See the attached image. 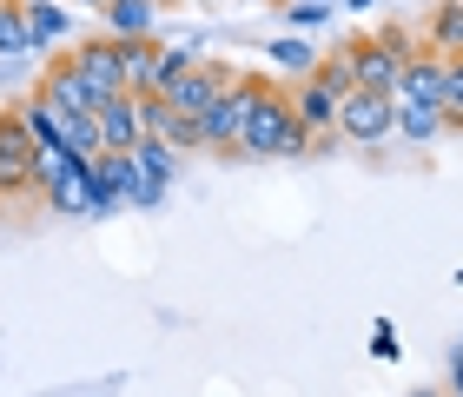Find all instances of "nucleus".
<instances>
[{"instance_id":"nucleus-27","label":"nucleus","mask_w":463,"mask_h":397,"mask_svg":"<svg viewBox=\"0 0 463 397\" xmlns=\"http://www.w3.org/2000/svg\"><path fill=\"white\" fill-rule=\"evenodd\" d=\"M80 7H107V0H80Z\"/></svg>"},{"instance_id":"nucleus-18","label":"nucleus","mask_w":463,"mask_h":397,"mask_svg":"<svg viewBox=\"0 0 463 397\" xmlns=\"http://www.w3.org/2000/svg\"><path fill=\"white\" fill-rule=\"evenodd\" d=\"M20 119H27V133H33L40 146H67V113H60V107H47L40 93H27V99H20Z\"/></svg>"},{"instance_id":"nucleus-24","label":"nucleus","mask_w":463,"mask_h":397,"mask_svg":"<svg viewBox=\"0 0 463 397\" xmlns=\"http://www.w3.org/2000/svg\"><path fill=\"white\" fill-rule=\"evenodd\" d=\"M291 20H298V27H325V20H331V0H291Z\"/></svg>"},{"instance_id":"nucleus-14","label":"nucleus","mask_w":463,"mask_h":397,"mask_svg":"<svg viewBox=\"0 0 463 397\" xmlns=\"http://www.w3.org/2000/svg\"><path fill=\"white\" fill-rule=\"evenodd\" d=\"M146 133H139V99H113V107H99V146L107 153H133Z\"/></svg>"},{"instance_id":"nucleus-9","label":"nucleus","mask_w":463,"mask_h":397,"mask_svg":"<svg viewBox=\"0 0 463 397\" xmlns=\"http://www.w3.org/2000/svg\"><path fill=\"white\" fill-rule=\"evenodd\" d=\"M33 93L47 99V107H60V113H99V107H107V99L87 87V73L73 67V53H67V47L47 60V73H40V87H33Z\"/></svg>"},{"instance_id":"nucleus-12","label":"nucleus","mask_w":463,"mask_h":397,"mask_svg":"<svg viewBox=\"0 0 463 397\" xmlns=\"http://www.w3.org/2000/svg\"><path fill=\"white\" fill-rule=\"evenodd\" d=\"M133 165H139V193H133V205H159L165 185H173V146L139 139V146H133Z\"/></svg>"},{"instance_id":"nucleus-7","label":"nucleus","mask_w":463,"mask_h":397,"mask_svg":"<svg viewBox=\"0 0 463 397\" xmlns=\"http://www.w3.org/2000/svg\"><path fill=\"white\" fill-rule=\"evenodd\" d=\"M338 133L351 146H377L397 133V99L391 93H371V87H351L345 107H338Z\"/></svg>"},{"instance_id":"nucleus-5","label":"nucleus","mask_w":463,"mask_h":397,"mask_svg":"<svg viewBox=\"0 0 463 397\" xmlns=\"http://www.w3.org/2000/svg\"><path fill=\"white\" fill-rule=\"evenodd\" d=\"M0 199H40V139L20 107H0Z\"/></svg>"},{"instance_id":"nucleus-2","label":"nucleus","mask_w":463,"mask_h":397,"mask_svg":"<svg viewBox=\"0 0 463 397\" xmlns=\"http://www.w3.org/2000/svg\"><path fill=\"white\" fill-rule=\"evenodd\" d=\"M357 87V73H351V53L345 47H331L318 67H311L298 87H285L291 93V107H298V119L311 133H338V107H345V93Z\"/></svg>"},{"instance_id":"nucleus-11","label":"nucleus","mask_w":463,"mask_h":397,"mask_svg":"<svg viewBox=\"0 0 463 397\" xmlns=\"http://www.w3.org/2000/svg\"><path fill=\"white\" fill-rule=\"evenodd\" d=\"M113 40H119V33H113ZM159 47H165V40H153V33L119 40V67H126V93H133V99L159 93Z\"/></svg>"},{"instance_id":"nucleus-3","label":"nucleus","mask_w":463,"mask_h":397,"mask_svg":"<svg viewBox=\"0 0 463 397\" xmlns=\"http://www.w3.org/2000/svg\"><path fill=\"white\" fill-rule=\"evenodd\" d=\"M345 53H351L357 87H371V93H391V99H397V80H404L411 53H417V33H411V27H384V33L345 40Z\"/></svg>"},{"instance_id":"nucleus-8","label":"nucleus","mask_w":463,"mask_h":397,"mask_svg":"<svg viewBox=\"0 0 463 397\" xmlns=\"http://www.w3.org/2000/svg\"><path fill=\"white\" fill-rule=\"evenodd\" d=\"M67 53H73V67L87 73V87L107 99V107H113V99H133V93H126V67H119V40H113V33H99V40H67Z\"/></svg>"},{"instance_id":"nucleus-20","label":"nucleus","mask_w":463,"mask_h":397,"mask_svg":"<svg viewBox=\"0 0 463 397\" xmlns=\"http://www.w3.org/2000/svg\"><path fill=\"white\" fill-rule=\"evenodd\" d=\"M14 53H33V33H27V0H0V60Z\"/></svg>"},{"instance_id":"nucleus-10","label":"nucleus","mask_w":463,"mask_h":397,"mask_svg":"<svg viewBox=\"0 0 463 397\" xmlns=\"http://www.w3.org/2000/svg\"><path fill=\"white\" fill-rule=\"evenodd\" d=\"M397 99H411V107H437V113H444V107H450V60H444V53H430V47H417V53H411V67H404V80H397Z\"/></svg>"},{"instance_id":"nucleus-19","label":"nucleus","mask_w":463,"mask_h":397,"mask_svg":"<svg viewBox=\"0 0 463 397\" xmlns=\"http://www.w3.org/2000/svg\"><path fill=\"white\" fill-rule=\"evenodd\" d=\"M444 127H450V119L437 113V107H411V99H397V133H404L411 146H430Z\"/></svg>"},{"instance_id":"nucleus-17","label":"nucleus","mask_w":463,"mask_h":397,"mask_svg":"<svg viewBox=\"0 0 463 397\" xmlns=\"http://www.w3.org/2000/svg\"><path fill=\"white\" fill-rule=\"evenodd\" d=\"M27 33H33V47H53V40H73V20L60 0H27Z\"/></svg>"},{"instance_id":"nucleus-13","label":"nucleus","mask_w":463,"mask_h":397,"mask_svg":"<svg viewBox=\"0 0 463 397\" xmlns=\"http://www.w3.org/2000/svg\"><path fill=\"white\" fill-rule=\"evenodd\" d=\"M107 33L119 40H139V33H159V14H165V0H107Z\"/></svg>"},{"instance_id":"nucleus-15","label":"nucleus","mask_w":463,"mask_h":397,"mask_svg":"<svg viewBox=\"0 0 463 397\" xmlns=\"http://www.w3.org/2000/svg\"><path fill=\"white\" fill-rule=\"evenodd\" d=\"M93 179H99V199H133L139 193V165H133V153H99L93 159Z\"/></svg>"},{"instance_id":"nucleus-25","label":"nucleus","mask_w":463,"mask_h":397,"mask_svg":"<svg viewBox=\"0 0 463 397\" xmlns=\"http://www.w3.org/2000/svg\"><path fill=\"white\" fill-rule=\"evenodd\" d=\"M371 351H377V358H397V331L377 325V331H371Z\"/></svg>"},{"instance_id":"nucleus-22","label":"nucleus","mask_w":463,"mask_h":397,"mask_svg":"<svg viewBox=\"0 0 463 397\" xmlns=\"http://www.w3.org/2000/svg\"><path fill=\"white\" fill-rule=\"evenodd\" d=\"M199 60H205V53H199V47H185V40H179V47H159V93L173 87L179 73H193Z\"/></svg>"},{"instance_id":"nucleus-28","label":"nucleus","mask_w":463,"mask_h":397,"mask_svg":"<svg viewBox=\"0 0 463 397\" xmlns=\"http://www.w3.org/2000/svg\"><path fill=\"white\" fill-rule=\"evenodd\" d=\"M351 7H371V0H351Z\"/></svg>"},{"instance_id":"nucleus-4","label":"nucleus","mask_w":463,"mask_h":397,"mask_svg":"<svg viewBox=\"0 0 463 397\" xmlns=\"http://www.w3.org/2000/svg\"><path fill=\"white\" fill-rule=\"evenodd\" d=\"M271 80L259 67H245L239 80H232V93L219 99V107H205L199 113V139H205V153H245V127H251V107L265 99Z\"/></svg>"},{"instance_id":"nucleus-1","label":"nucleus","mask_w":463,"mask_h":397,"mask_svg":"<svg viewBox=\"0 0 463 397\" xmlns=\"http://www.w3.org/2000/svg\"><path fill=\"white\" fill-rule=\"evenodd\" d=\"M318 146V133L298 119V107H291V93L271 80L265 99L251 107V127H245V159H298Z\"/></svg>"},{"instance_id":"nucleus-21","label":"nucleus","mask_w":463,"mask_h":397,"mask_svg":"<svg viewBox=\"0 0 463 397\" xmlns=\"http://www.w3.org/2000/svg\"><path fill=\"white\" fill-rule=\"evenodd\" d=\"M318 60H325V53L311 47V40H271V67H285V73H298V80L318 67Z\"/></svg>"},{"instance_id":"nucleus-26","label":"nucleus","mask_w":463,"mask_h":397,"mask_svg":"<svg viewBox=\"0 0 463 397\" xmlns=\"http://www.w3.org/2000/svg\"><path fill=\"white\" fill-rule=\"evenodd\" d=\"M444 391H450V397H463V345L450 351V378H444Z\"/></svg>"},{"instance_id":"nucleus-23","label":"nucleus","mask_w":463,"mask_h":397,"mask_svg":"<svg viewBox=\"0 0 463 397\" xmlns=\"http://www.w3.org/2000/svg\"><path fill=\"white\" fill-rule=\"evenodd\" d=\"M444 119H450V133H463V60H450V107H444Z\"/></svg>"},{"instance_id":"nucleus-6","label":"nucleus","mask_w":463,"mask_h":397,"mask_svg":"<svg viewBox=\"0 0 463 397\" xmlns=\"http://www.w3.org/2000/svg\"><path fill=\"white\" fill-rule=\"evenodd\" d=\"M239 73H245V67H232V60H199V67H193V73H179V80H173V87H165L159 99H165L173 113L199 119L205 107H219V99L232 93V80H239Z\"/></svg>"},{"instance_id":"nucleus-16","label":"nucleus","mask_w":463,"mask_h":397,"mask_svg":"<svg viewBox=\"0 0 463 397\" xmlns=\"http://www.w3.org/2000/svg\"><path fill=\"white\" fill-rule=\"evenodd\" d=\"M430 53H444V60H463V0H437L430 7Z\"/></svg>"},{"instance_id":"nucleus-29","label":"nucleus","mask_w":463,"mask_h":397,"mask_svg":"<svg viewBox=\"0 0 463 397\" xmlns=\"http://www.w3.org/2000/svg\"><path fill=\"white\" fill-rule=\"evenodd\" d=\"M457 279H463V271H457Z\"/></svg>"}]
</instances>
